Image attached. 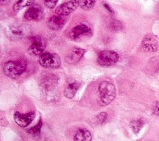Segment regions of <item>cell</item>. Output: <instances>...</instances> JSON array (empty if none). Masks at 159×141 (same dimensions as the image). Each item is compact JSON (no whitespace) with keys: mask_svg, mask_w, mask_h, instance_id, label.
I'll use <instances>...</instances> for the list:
<instances>
[{"mask_svg":"<svg viewBox=\"0 0 159 141\" xmlns=\"http://www.w3.org/2000/svg\"><path fill=\"white\" fill-rule=\"evenodd\" d=\"M32 32V26L29 24H14L8 26L5 29L7 38L13 41H18L29 37Z\"/></svg>","mask_w":159,"mask_h":141,"instance_id":"obj_1","label":"cell"},{"mask_svg":"<svg viewBox=\"0 0 159 141\" xmlns=\"http://www.w3.org/2000/svg\"><path fill=\"white\" fill-rule=\"evenodd\" d=\"M98 91L101 102L104 106L111 103L116 97L115 86L109 81H102L99 85Z\"/></svg>","mask_w":159,"mask_h":141,"instance_id":"obj_2","label":"cell"},{"mask_svg":"<svg viewBox=\"0 0 159 141\" xmlns=\"http://www.w3.org/2000/svg\"><path fill=\"white\" fill-rule=\"evenodd\" d=\"M27 68V63L24 60L9 61L3 66L4 74L10 78H16L24 73Z\"/></svg>","mask_w":159,"mask_h":141,"instance_id":"obj_3","label":"cell"},{"mask_svg":"<svg viewBox=\"0 0 159 141\" xmlns=\"http://www.w3.org/2000/svg\"><path fill=\"white\" fill-rule=\"evenodd\" d=\"M39 63L44 68H57L61 65L60 56L52 52H44L39 57Z\"/></svg>","mask_w":159,"mask_h":141,"instance_id":"obj_4","label":"cell"},{"mask_svg":"<svg viewBox=\"0 0 159 141\" xmlns=\"http://www.w3.org/2000/svg\"><path fill=\"white\" fill-rule=\"evenodd\" d=\"M118 60L119 55L116 52L103 50L98 54L97 61L101 66H109L115 64Z\"/></svg>","mask_w":159,"mask_h":141,"instance_id":"obj_5","label":"cell"},{"mask_svg":"<svg viewBox=\"0 0 159 141\" xmlns=\"http://www.w3.org/2000/svg\"><path fill=\"white\" fill-rule=\"evenodd\" d=\"M92 35L91 28L86 24L81 23L71 29L69 32V37L73 40L80 39L83 37H90Z\"/></svg>","mask_w":159,"mask_h":141,"instance_id":"obj_6","label":"cell"},{"mask_svg":"<svg viewBox=\"0 0 159 141\" xmlns=\"http://www.w3.org/2000/svg\"><path fill=\"white\" fill-rule=\"evenodd\" d=\"M32 44L29 47V52L34 55H41L46 47V40L40 36H35L30 37Z\"/></svg>","mask_w":159,"mask_h":141,"instance_id":"obj_7","label":"cell"},{"mask_svg":"<svg viewBox=\"0 0 159 141\" xmlns=\"http://www.w3.org/2000/svg\"><path fill=\"white\" fill-rule=\"evenodd\" d=\"M44 17V12L42 7L38 4L30 6L25 12L24 18L26 20L39 21Z\"/></svg>","mask_w":159,"mask_h":141,"instance_id":"obj_8","label":"cell"},{"mask_svg":"<svg viewBox=\"0 0 159 141\" xmlns=\"http://www.w3.org/2000/svg\"><path fill=\"white\" fill-rule=\"evenodd\" d=\"M80 1H70L65 2L57 7L55 9L56 14L62 16H68L78 7Z\"/></svg>","mask_w":159,"mask_h":141,"instance_id":"obj_9","label":"cell"},{"mask_svg":"<svg viewBox=\"0 0 159 141\" xmlns=\"http://www.w3.org/2000/svg\"><path fill=\"white\" fill-rule=\"evenodd\" d=\"M35 113L34 111L23 114L19 112H16L14 114V119L16 124L22 127H25L29 125L34 120Z\"/></svg>","mask_w":159,"mask_h":141,"instance_id":"obj_10","label":"cell"},{"mask_svg":"<svg viewBox=\"0 0 159 141\" xmlns=\"http://www.w3.org/2000/svg\"><path fill=\"white\" fill-rule=\"evenodd\" d=\"M68 20V16L54 15L50 17L47 20L48 27L54 30H60L65 25Z\"/></svg>","mask_w":159,"mask_h":141,"instance_id":"obj_11","label":"cell"},{"mask_svg":"<svg viewBox=\"0 0 159 141\" xmlns=\"http://www.w3.org/2000/svg\"><path fill=\"white\" fill-rule=\"evenodd\" d=\"M85 52L86 50L81 48L73 47L67 53L65 57V61L69 64H76L80 61Z\"/></svg>","mask_w":159,"mask_h":141,"instance_id":"obj_12","label":"cell"},{"mask_svg":"<svg viewBox=\"0 0 159 141\" xmlns=\"http://www.w3.org/2000/svg\"><path fill=\"white\" fill-rule=\"evenodd\" d=\"M142 46L145 51L149 52H157L158 48L157 40L150 34H148L143 37L142 41Z\"/></svg>","mask_w":159,"mask_h":141,"instance_id":"obj_13","label":"cell"},{"mask_svg":"<svg viewBox=\"0 0 159 141\" xmlns=\"http://www.w3.org/2000/svg\"><path fill=\"white\" fill-rule=\"evenodd\" d=\"M80 83L77 82L72 83L68 84L64 90L65 96L68 99L73 98L75 96L76 93L77 92L78 89L80 88Z\"/></svg>","mask_w":159,"mask_h":141,"instance_id":"obj_14","label":"cell"},{"mask_svg":"<svg viewBox=\"0 0 159 141\" xmlns=\"http://www.w3.org/2000/svg\"><path fill=\"white\" fill-rule=\"evenodd\" d=\"M91 134L86 129H80L74 137V141H91Z\"/></svg>","mask_w":159,"mask_h":141,"instance_id":"obj_15","label":"cell"},{"mask_svg":"<svg viewBox=\"0 0 159 141\" xmlns=\"http://www.w3.org/2000/svg\"><path fill=\"white\" fill-rule=\"evenodd\" d=\"M35 1H29V0H21L17 1L13 6V9L16 12L19 11L20 9H23L25 7L32 5Z\"/></svg>","mask_w":159,"mask_h":141,"instance_id":"obj_16","label":"cell"},{"mask_svg":"<svg viewBox=\"0 0 159 141\" xmlns=\"http://www.w3.org/2000/svg\"><path fill=\"white\" fill-rule=\"evenodd\" d=\"M57 82V77L53 75H49L45 76L42 83L45 88H52L55 85Z\"/></svg>","mask_w":159,"mask_h":141,"instance_id":"obj_17","label":"cell"},{"mask_svg":"<svg viewBox=\"0 0 159 141\" xmlns=\"http://www.w3.org/2000/svg\"><path fill=\"white\" fill-rule=\"evenodd\" d=\"M144 125V122L142 120H134L130 122V127L133 130V132L135 134L138 133L143 127Z\"/></svg>","mask_w":159,"mask_h":141,"instance_id":"obj_18","label":"cell"},{"mask_svg":"<svg viewBox=\"0 0 159 141\" xmlns=\"http://www.w3.org/2000/svg\"><path fill=\"white\" fill-rule=\"evenodd\" d=\"M95 2V1H80L79 6L84 10H89L94 6Z\"/></svg>","mask_w":159,"mask_h":141,"instance_id":"obj_19","label":"cell"},{"mask_svg":"<svg viewBox=\"0 0 159 141\" xmlns=\"http://www.w3.org/2000/svg\"><path fill=\"white\" fill-rule=\"evenodd\" d=\"M109 27L112 30L115 31H119L122 29L123 25L122 24L117 20H112L109 23Z\"/></svg>","mask_w":159,"mask_h":141,"instance_id":"obj_20","label":"cell"},{"mask_svg":"<svg viewBox=\"0 0 159 141\" xmlns=\"http://www.w3.org/2000/svg\"><path fill=\"white\" fill-rule=\"evenodd\" d=\"M42 125V122L41 120H40L39 123L35 126H34V127H32L31 129H30L29 130H28V132L33 136L39 135L40 132V129H41Z\"/></svg>","mask_w":159,"mask_h":141,"instance_id":"obj_21","label":"cell"},{"mask_svg":"<svg viewBox=\"0 0 159 141\" xmlns=\"http://www.w3.org/2000/svg\"><path fill=\"white\" fill-rule=\"evenodd\" d=\"M107 117V114L106 112H102L101 113H99L97 117H96V119H97V122L98 124H101L103 122H105V121L106 120Z\"/></svg>","mask_w":159,"mask_h":141,"instance_id":"obj_22","label":"cell"},{"mask_svg":"<svg viewBox=\"0 0 159 141\" xmlns=\"http://www.w3.org/2000/svg\"><path fill=\"white\" fill-rule=\"evenodd\" d=\"M57 2L58 1H44V4L48 8L53 9L55 7Z\"/></svg>","mask_w":159,"mask_h":141,"instance_id":"obj_23","label":"cell"},{"mask_svg":"<svg viewBox=\"0 0 159 141\" xmlns=\"http://www.w3.org/2000/svg\"><path fill=\"white\" fill-rule=\"evenodd\" d=\"M102 5H103V6L104 7V8L109 12V13L110 14H111V15L114 14V10L111 8V7L107 2H102Z\"/></svg>","mask_w":159,"mask_h":141,"instance_id":"obj_24","label":"cell"},{"mask_svg":"<svg viewBox=\"0 0 159 141\" xmlns=\"http://www.w3.org/2000/svg\"><path fill=\"white\" fill-rule=\"evenodd\" d=\"M153 111L156 115L159 116V102H157L154 105Z\"/></svg>","mask_w":159,"mask_h":141,"instance_id":"obj_25","label":"cell"}]
</instances>
